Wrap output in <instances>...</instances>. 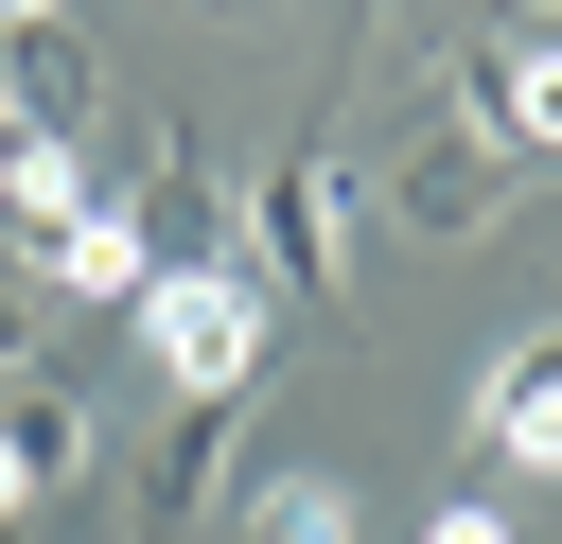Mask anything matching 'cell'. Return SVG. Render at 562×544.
<instances>
[{
    "label": "cell",
    "instance_id": "7c38bea8",
    "mask_svg": "<svg viewBox=\"0 0 562 544\" xmlns=\"http://www.w3.org/2000/svg\"><path fill=\"white\" fill-rule=\"evenodd\" d=\"M35 351H53V298H35L18 263H0V386H35Z\"/></svg>",
    "mask_w": 562,
    "mask_h": 544
},
{
    "label": "cell",
    "instance_id": "7a4b0ae2",
    "mask_svg": "<svg viewBox=\"0 0 562 544\" xmlns=\"http://www.w3.org/2000/svg\"><path fill=\"white\" fill-rule=\"evenodd\" d=\"M246 228H263V298H334L351 281V175H334V140H281Z\"/></svg>",
    "mask_w": 562,
    "mask_h": 544
},
{
    "label": "cell",
    "instance_id": "5b68a950",
    "mask_svg": "<svg viewBox=\"0 0 562 544\" xmlns=\"http://www.w3.org/2000/svg\"><path fill=\"white\" fill-rule=\"evenodd\" d=\"M228 439H246V404H158V439H140V526L158 544H193L228 509Z\"/></svg>",
    "mask_w": 562,
    "mask_h": 544
},
{
    "label": "cell",
    "instance_id": "8992f818",
    "mask_svg": "<svg viewBox=\"0 0 562 544\" xmlns=\"http://www.w3.org/2000/svg\"><path fill=\"white\" fill-rule=\"evenodd\" d=\"M18 281H35V298H105V316H123V298L158 281V246H140V211H123V193H88L70 228H35V246H18Z\"/></svg>",
    "mask_w": 562,
    "mask_h": 544
},
{
    "label": "cell",
    "instance_id": "3957f363",
    "mask_svg": "<svg viewBox=\"0 0 562 544\" xmlns=\"http://www.w3.org/2000/svg\"><path fill=\"white\" fill-rule=\"evenodd\" d=\"M492 211H509V158H492L474 123H422V140L386 158V228H404V246H474Z\"/></svg>",
    "mask_w": 562,
    "mask_h": 544
},
{
    "label": "cell",
    "instance_id": "277c9868",
    "mask_svg": "<svg viewBox=\"0 0 562 544\" xmlns=\"http://www.w3.org/2000/svg\"><path fill=\"white\" fill-rule=\"evenodd\" d=\"M439 123H474L492 158H562V35H527V53H457V70H439Z\"/></svg>",
    "mask_w": 562,
    "mask_h": 544
},
{
    "label": "cell",
    "instance_id": "6da1fadb",
    "mask_svg": "<svg viewBox=\"0 0 562 544\" xmlns=\"http://www.w3.org/2000/svg\"><path fill=\"white\" fill-rule=\"evenodd\" d=\"M123 316H140V369H158V404H246V386H263V333H281L263 263H228V246H211V263H158Z\"/></svg>",
    "mask_w": 562,
    "mask_h": 544
},
{
    "label": "cell",
    "instance_id": "2e32d148",
    "mask_svg": "<svg viewBox=\"0 0 562 544\" xmlns=\"http://www.w3.org/2000/svg\"><path fill=\"white\" fill-rule=\"evenodd\" d=\"M228 18H246V0H228Z\"/></svg>",
    "mask_w": 562,
    "mask_h": 544
},
{
    "label": "cell",
    "instance_id": "9c48e42d",
    "mask_svg": "<svg viewBox=\"0 0 562 544\" xmlns=\"http://www.w3.org/2000/svg\"><path fill=\"white\" fill-rule=\"evenodd\" d=\"M211 526H228V544H369L351 474H246V491H228Z\"/></svg>",
    "mask_w": 562,
    "mask_h": 544
},
{
    "label": "cell",
    "instance_id": "5bb4252c",
    "mask_svg": "<svg viewBox=\"0 0 562 544\" xmlns=\"http://www.w3.org/2000/svg\"><path fill=\"white\" fill-rule=\"evenodd\" d=\"M53 18H70V0H0V35H53Z\"/></svg>",
    "mask_w": 562,
    "mask_h": 544
},
{
    "label": "cell",
    "instance_id": "4fadbf2b",
    "mask_svg": "<svg viewBox=\"0 0 562 544\" xmlns=\"http://www.w3.org/2000/svg\"><path fill=\"white\" fill-rule=\"evenodd\" d=\"M422 544H509V509H492V491H457V509H422Z\"/></svg>",
    "mask_w": 562,
    "mask_h": 544
},
{
    "label": "cell",
    "instance_id": "9a60e30c",
    "mask_svg": "<svg viewBox=\"0 0 562 544\" xmlns=\"http://www.w3.org/2000/svg\"><path fill=\"white\" fill-rule=\"evenodd\" d=\"M18 123H35V88H18V70H0V140H18Z\"/></svg>",
    "mask_w": 562,
    "mask_h": 544
},
{
    "label": "cell",
    "instance_id": "ba28073f",
    "mask_svg": "<svg viewBox=\"0 0 562 544\" xmlns=\"http://www.w3.org/2000/svg\"><path fill=\"white\" fill-rule=\"evenodd\" d=\"M123 211H140V246H158V263H211V246H228V175H211L193 140H158Z\"/></svg>",
    "mask_w": 562,
    "mask_h": 544
},
{
    "label": "cell",
    "instance_id": "52a82bcc",
    "mask_svg": "<svg viewBox=\"0 0 562 544\" xmlns=\"http://www.w3.org/2000/svg\"><path fill=\"white\" fill-rule=\"evenodd\" d=\"M474 456L492 474H562V333H527V351L474 369Z\"/></svg>",
    "mask_w": 562,
    "mask_h": 544
},
{
    "label": "cell",
    "instance_id": "8fae6325",
    "mask_svg": "<svg viewBox=\"0 0 562 544\" xmlns=\"http://www.w3.org/2000/svg\"><path fill=\"white\" fill-rule=\"evenodd\" d=\"M0 211H18V228H70V211H88V158H70V123H18V140H0Z\"/></svg>",
    "mask_w": 562,
    "mask_h": 544
},
{
    "label": "cell",
    "instance_id": "30bf717a",
    "mask_svg": "<svg viewBox=\"0 0 562 544\" xmlns=\"http://www.w3.org/2000/svg\"><path fill=\"white\" fill-rule=\"evenodd\" d=\"M0 439H18V474H35V509H53V491H88V456H105V439H88V404H70L53 369H35V386H0Z\"/></svg>",
    "mask_w": 562,
    "mask_h": 544
}]
</instances>
